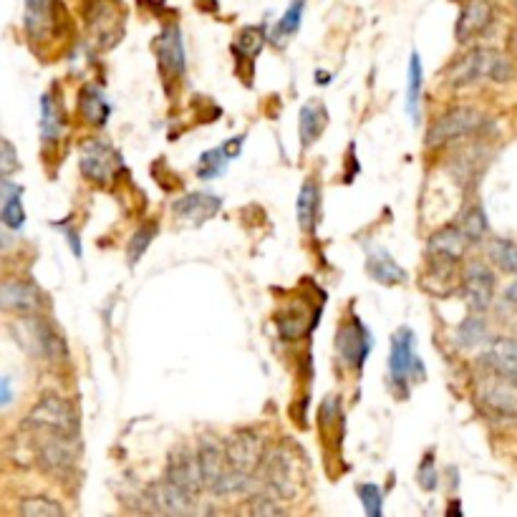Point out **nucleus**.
I'll list each match as a JSON object with an SVG mask.
<instances>
[{"mask_svg":"<svg viewBox=\"0 0 517 517\" xmlns=\"http://www.w3.org/2000/svg\"><path fill=\"white\" fill-rule=\"evenodd\" d=\"M18 341L23 343V349L36 359L59 361L64 359V341L48 321H43L36 313H28L23 321L16 323Z\"/></svg>","mask_w":517,"mask_h":517,"instance_id":"obj_8","label":"nucleus"},{"mask_svg":"<svg viewBox=\"0 0 517 517\" xmlns=\"http://www.w3.org/2000/svg\"><path fill=\"white\" fill-rule=\"evenodd\" d=\"M233 162V159L227 157L225 149L217 147V149H210V152H205L200 157V169H197V175L202 177V180H215L217 175H222L227 169V164Z\"/></svg>","mask_w":517,"mask_h":517,"instance_id":"obj_36","label":"nucleus"},{"mask_svg":"<svg viewBox=\"0 0 517 517\" xmlns=\"http://www.w3.org/2000/svg\"><path fill=\"white\" fill-rule=\"evenodd\" d=\"M487 255H490L492 263L502 270V273L517 275V243L515 240L495 238L487 248Z\"/></svg>","mask_w":517,"mask_h":517,"instance_id":"obj_31","label":"nucleus"},{"mask_svg":"<svg viewBox=\"0 0 517 517\" xmlns=\"http://www.w3.org/2000/svg\"><path fill=\"white\" fill-rule=\"evenodd\" d=\"M311 326L313 321L308 323L306 308L301 306L288 308V311L278 316V331H280V338H285V341H298V338L306 336Z\"/></svg>","mask_w":517,"mask_h":517,"instance_id":"obj_30","label":"nucleus"},{"mask_svg":"<svg viewBox=\"0 0 517 517\" xmlns=\"http://www.w3.org/2000/svg\"><path fill=\"white\" fill-rule=\"evenodd\" d=\"M480 364L485 371L500 376V379L510 381L517 386V341L515 338H495L482 354Z\"/></svg>","mask_w":517,"mask_h":517,"instance_id":"obj_16","label":"nucleus"},{"mask_svg":"<svg viewBox=\"0 0 517 517\" xmlns=\"http://www.w3.org/2000/svg\"><path fill=\"white\" fill-rule=\"evenodd\" d=\"M366 270L371 278L381 285H401L407 283V270L401 268L384 248H374L366 258Z\"/></svg>","mask_w":517,"mask_h":517,"instance_id":"obj_23","label":"nucleus"},{"mask_svg":"<svg viewBox=\"0 0 517 517\" xmlns=\"http://www.w3.org/2000/svg\"><path fill=\"white\" fill-rule=\"evenodd\" d=\"M26 432L33 434V437L28 439V452H31V457L36 459L41 470H46L48 475L56 477L74 470L76 439L64 437V434L56 432H41V429H26Z\"/></svg>","mask_w":517,"mask_h":517,"instance_id":"obj_5","label":"nucleus"},{"mask_svg":"<svg viewBox=\"0 0 517 517\" xmlns=\"http://www.w3.org/2000/svg\"><path fill=\"white\" fill-rule=\"evenodd\" d=\"M371 346H374V341H371L369 328L361 323V318L354 316L349 323H343V326L338 328V336H336L338 359L349 366V369L354 371L364 369L366 359H369L371 354Z\"/></svg>","mask_w":517,"mask_h":517,"instance_id":"obj_12","label":"nucleus"},{"mask_svg":"<svg viewBox=\"0 0 517 517\" xmlns=\"http://www.w3.org/2000/svg\"><path fill=\"white\" fill-rule=\"evenodd\" d=\"M56 227H59L61 233H64L66 243L71 245V250H74V255H76V258H81V255H84V248H81L79 233H76V230H74V227L69 225V222H56Z\"/></svg>","mask_w":517,"mask_h":517,"instance_id":"obj_42","label":"nucleus"},{"mask_svg":"<svg viewBox=\"0 0 517 517\" xmlns=\"http://www.w3.org/2000/svg\"><path fill=\"white\" fill-rule=\"evenodd\" d=\"M391 384L404 396L409 391V381H422L427 369L417 356V341H414L412 328H399L391 336V356H389Z\"/></svg>","mask_w":517,"mask_h":517,"instance_id":"obj_6","label":"nucleus"},{"mask_svg":"<svg viewBox=\"0 0 517 517\" xmlns=\"http://www.w3.org/2000/svg\"><path fill=\"white\" fill-rule=\"evenodd\" d=\"M480 404L487 414L497 419H515L517 417V386L510 381L500 379V376L490 374L487 371V381H482L480 391Z\"/></svg>","mask_w":517,"mask_h":517,"instance_id":"obj_14","label":"nucleus"},{"mask_svg":"<svg viewBox=\"0 0 517 517\" xmlns=\"http://www.w3.org/2000/svg\"><path fill=\"white\" fill-rule=\"evenodd\" d=\"M64 132V119H61L59 104L53 101L51 94L41 96V139L43 142H59Z\"/></svg>","mask_w":517,"mask_h":517,"instance_id":"obj_29","label":"nucleus"},{"mask_svg":"<svg viewBox=\"0 0 517 517\" xmlns=\"http://www.w3.org/2000/svg\"><path fill=\"white\" fill-rule=\"evenodd\" d=\"M16 169H21V159L16 157V147L8 139H3V144H0V175L11 177Z\"/></svg>","mask_w":517,"mask_h":517,"instance_id":"obj_41","label":"nucleus"},{"mask_svg":"<svg viewBox=\"0 0 517 517\" xmlns=\"http://www.w3.org/2000/svg\"><path fill=\"white\" fill-rule=\"evenodd\" d=\"M23 26L33 43H43L51 38L53 28H56V3L53 0H26Z\"/></svg>","mask_w":517,"mask_h":517,"instance_id":"obj_21","label":"nucleus"},{"mask_svg":"<svg viewBox=\"0 0 517 517\" xmlns=\"http://www.w3.org/2000/svg\"><path fill=\"white\" fill-rule=\"evenodd\" d=\"M467 245H470V240L459 230V225H447L442 227V230H437L427 243L429 275H434V278H447V275L457 268L459 260H462Z\"/></svg>","mask_w":517,"mask_h":517,"instance_id":"obj_7","label":"nucleus"},{"mask_svg":"<svg viewBox=\"0 0 517 517\" xmlns=\"http://www.w3.org/2000/svg\"><path fill=\"white\" fill-rule=\"evenodd\" d=\"M495 21V8L492 0H465L462 13L457 18V41H472L475 36L485 33Z\"/></svg>","mask_w":517,"mask_h":517,"instance_id":"obj_18","label":"nucleus"},{"mask_svg":"<svg viewBox=\"0 0 517 517\" xmlns=\"http://www.w3.org/2000/svg\"><path fill=\"white\" fill-rule=\"evenodd\" d=\"M296 215L303 233H316L318 220H321V187H318L316 180H306L301 185L296 202Z\"/></svg>","mask_w":517,"mask_h":517,"instance_id":"obj_22","label":"nucleus"},{"mask_svg":"<svg viewBox=\"0 0 517 517\" xmlns=\"http://www.w3.org/2000/svg\"><path fill=\"white\" fill-rule=\"evenodd\" d=\"M487 336V323L482 316H467L465 321L459 323L457 331H454V338H457L459 349H472L477 343L485 341Z\"/></svg>","mask_w":517,"mask_h":517,"instance_id":"obj_32","label":"nucleus"},{"mask_svg":"<svg viewBox=\"0 0 517 517\" xmlns=\"http://www.w3.org/2000/svg\"><path fill=\"white\" fill-rule=\"evenodd\" d=\"M18 512L23 517H61L64 515V507L56 500H51V497H26L18 505Z\"/></svg>","mask_w":517,"mask_h":517,"instance_id":"obj_34","label":"nucleus"},{"mask_svg":"<svg viewBox=\"0 0 517 517\" xmlns=\"http://www.w3.org/2000/svg\"><path fill=\"white\" fill-rule=\"evenodd\" d=\"M43 303V293L38 291L33 283H26V280H6L0 285V306L3 311L11 313H38Z\"/></svg>","mask_w":517,"mask_h":517,"instance_id":"obj_19","label":"nucleus"},{"mask_svg":"<svg viewBox=\"0 0 517 517\" xmlns=\"http://www.w3.org/2000/svg\"><path fill=\"white\" fill-rule=\"evenodd\" d=\"M23 190L18 185H13L8 177H3V225L8 230H23L26 225V210H23V200H21Z\"/></svg>","mask_w":517,"mask_h":517,"instance_id":"obj_26","label":"nucleus"},{"mask_svg":"<svg viewBox=\"0 0 517 517\" xmlns=\"http://www.w3.org/2000/svg\"><path fill=\"white\" fill-rule=\"evenodd\" d=\"M422 86H424V69L419 61V53H412L409 59V76H407V111L414 124H419V111H422Z\"/></svg>","mask_w":517,"mask_h":517,"instance_id":"obj_27","label":"nucleus"},{"mask_svg":"<svg viewBox=\"0 0 517 517\" xmlns=\"http://www.w3.org/2000/svg\"><path fill=\"white\" fill-rule=\"evenodd\" d=\"M459 230L465 233V238L470 240V243H480V240H485L487 235V217L485 212H482V207L472 205L467 207L465 212H462V217H459Z\"/></svg>","mask_w":517,"mask_h":517,"instance_id":"obj_33","label":"nucleus"},{"mask_svg":"<svg viewBox=\"0 0 517 517\" xmlns=\"http://www.w3.org/2000/svg\"><path fill=\"white\" fill-rule=\"evenodd\" d=\"M11 401H13L11 379H8V376H3V381H0V404H3V407H11Z\"/></svg>","mask_w":517,"mask_h":517,"instance_id":"obj_44","label":"nucleus"},{"mask_svg":"<svg viewBox=\"0 0 517 517\" xmlns=\"http://www.w3.org/2000/svg\"><path fill=\"white\" fill-rule=\"evenodd\" d=\"M243 144H245V134L243 137H235V139H227L225 144H222V149H225V154L230 159H238L240 152H243Z\"/></svg>","mask_w":517,"mask_h":517,"instance_id":"obj_43","label":"nucleus"},{"mask_svg":"<svg viewBox=\"0 0 517 517\" xmlns=\"http://www.w3.org/2000/svg\"><path fill=\"white\" fill-rule=\"evenodd\" d=\"M449 515H462V510H459V505H457V502H452V505H449Z\"/></svg>","mask_w":517,"mask_h":517,"instance_id":"obj_46","label":"nucleus"},{"mask_svg":"<svg viewBox=\"0 0 517 517\" xmlns=\"http://www.w3.org/2000/svg\"><path fill=\"white\" fill-rule=\"evenodd\" d=\"M260 482L263 490L275 495L278 500H296L303 487V462L296 449L275 444L265 449V457L260 462Z\"/></svg>","mask_w":517,"mask_h":517,"instance_id":"obj_1","label":"nucleus"},{"mask_svg":"<svg viewBox=\"0 0 517 517\" xmlns=\"http://www.w3.org/2000/svg\"><path fill=\"white\" fill-rule=\"evenodd\" d=\"M512 64L505 53L492 51V48H477L465 53L462 59L454 61L447 71V81L457 89L462 86L480 84V81H510Z\"/></svg>","mask_w":517,"mask_h":517,"instance_id":"obj_3","label":"nucleus"},{"mask_svg":"<svg viewBox=\"0 0 517 517\" xmlns=\"http://www.w3.org/2000/svg\"><path fill=\"white\" fill-rule=\"evenodd\" d=\"M26 429H41V432H56L64 437L76 439L81 432L79 414H76L74 404L59 394H43L36 401V407L28 412L23 419Z\"/></svg>","mask_w":517,"mask_h":517,"instance_id":"obj_4","label":"nucleus"},{"mask_svg":"<svg viewBox=\"0 0 517 517\" xmlns=\"http://www.w3.org/2000/svg\"><path fill=\"white\" fill-rule=\"evenodd\" d=\"M417 482L422 490L427 492H434L439 485V475H437V465H434V454L427 452L422 459V465H419V472H417Z\"/></svg>","mask_w":517,"mask_h":517,"instance_id":"obj_40","label":"nucleus"},{"mask_svg":"<svg viewBox=\"0 0 517 517\" xmlns=\"http://www.w3.org/2000/svg\"><path fill=\"white\" fill-rule=\"evenodd\" d=\"M157 56L159 66H162L169 76L185 74V38H182V31L177 23H169V26L162 28V33H159L157 38Z\"/></svg>","mask_w":517,"mask_h":517,"instance_id":"obj_17","label":"nucleus"},{"mask_svg":"<svg viewBox=\"0 0 517 517\" xmlns=\"http://www.w3.org/2000/svg\"><path fill=\"white\" fill-rule=\"evenodd\" d=\"M303 11H306V0H293L291 6H288V11L283 13V18L275 23L273 33H270V41H273L275 46H283L288 38L296 36L303 21Z\"/></svg>","mask_w":517,"mask_h":517,"instance_id":"obj_28","label":"nucleus"},{"mask_svg":"<svg viewBox=\"0 0 517 517\" xmlns=\"http://www.w3.org/2000/svg\"><path fill=\"white\" fill-rule=\"evenodd\" d=\"M487 124L485 114L475 109H452L447 111L444 117H439L437 122L429 127L427 134V147L429 149H437L444 147V144L454 142V139H462V137H470V134H477L482 127Z\"/></svg>","mask_w":517,"mask_h":517,"instance_id":"obj_9","label":"nucleus"},{"mask_svg":"<svg viewBox=\"0 0 517 517\" xmlns=\"http://www.w3.org/2000/svg\"><path fill=\"white\" fill-rule=\"evenodd\" d=\"M225 452L227 462L235 472L253 477L260 470V462L265 457L263 437H260L258 429H238V432L227 437Z\"/></svg>","mask_w":517,"mask_h":517,"instance_id":"obj_11","label":"nucleus"},{"mask_svg":"<svg viewBox=\"0 0 517 517\" xmlns=\"http://www.w3.org/2000/svg\"><path fill=\"white\" fill-rule=\"evenodd\" d=\"M265 41H268V33H265V28L248 26V28H243V31H240L238 48H240V53H243L245 59L255 61V59H258V53H263Z\"/></svg>","mask_w":517,"mask_h":517,"instance_id":"obj_35","label":"nucleus"},{"mask_svg":"<svg viewBox=\"0 0 517 517\" xmlns=\"http://www.w3.org/2000/svg\"><path fill=\"white\" fill-rule=\"evenodd\" d=\"M462 296L475 313L490 308L492 298H495V275L485 263L467 265L465 278H462Z\"/></svg>","mask_w":517,"mask_h":517,"instance_id":"obj_15","label":"nucleus"},{"mask_svg":"<svg viewBox=\"0 0 517 517\" xmlns=\"http://www.w3.org/2000/svg\"><path fill=\"white\" fill-rule=\"evenodd\" d=\"M505 301L512 303V306H517V280L505 291Z\"/></svg>","mask_w":517,"mask_h":517,"instance_id":"obj_45","label":"nucleus"},{"mask_svg":"<svg viewBox=\"0 0 517 517\" xmlns=\"http://www.w3.org/2000/svg\"><path fill=\"white\" fill-rule=\"evenodd\" d=\"M154 235H157V225H154V222H147V225L139 227L137 233H134L132 243H129V248H127L129 265H137L139 263V258H142V255L147 253L149 245H152Z\"/></svg>","mask_w":517,"mask_h":517,"instance_id":"obj_37","label":"nucleus"},{"mask_svg":"<svg viewBox=\"0 0 517 517\" xmlns=\"http://www.w3.org/2000/svg\"><path fill=\"white\" fill-rule=\"evenodd\" d=\"M326 106L318 104V101H308L301 109V117H298V129H301V144L303 149H308L311 144L318 142V137L326 129Z\"/></svg>","mask_w":517,"mask_h":517,"instance_id":"obj_25","label":"nucleus"},{"mask_svg":"<svg viewBox=\"0 0 517 517\" xmlns=\"http://www.w3.org/2000/svg\"><path fill=\"white\" fill-rule=\"evenodd\" d=\"M122 154L111 147L109 142H101V139H91L81 147V175L86 177L94 185L106 187L114 177H117L119 167H122Z\"/></svg>","mask_w":517,"mask_h":517,"instance_id":"obj_10","label":"nucleus"},{"mask_svg":"<svg viewBox=\"0 0 517 517\" xmlns=\"http://www.w3.org/2000/svg\"><path fill=\"white\" fill-rule=\"evenodd\" d=\"M195 454L197 462H200L202 482H205L207 490L215 492V495H238V492H245L253 485V477L240 475V472H235L233 467H230L225 444H217L212 437H202Z\"/></svg>","mask_w":517,"mask_h":517,"instance_id":"obj_2","label":"nucleus"},{"mask_svg":"<svg viewBox=\"0 0 517 517\" xmlns=\"http://www.w3.org/2000/svg\"><path fill=\"white\" fill-rule=\"evenodd\" d=\"M248 510L253 515H283V500H278V497L263 490L260 495L250 497Z\"/></svg>","mask_w":517,"mask_h":517,"instance_id":"obj_39","label":"nucleus"},{"mask_svg":"<svg viewBox=\"0 0 517 517\" xmlns=\"http://www.w3.org/2000/svg\"><path fill=\"white\" fill-rule=\"evenodd\" d=\"M359 500L369 517H379L381 512H384V495H381L379 487L371 485V482H366V485L359 487Z\"/></svg>","mask_w":517,"mask_h":517,"instance_id":"obj_38","label":"nucleus"},{"mask_svg":"<svg viewBox=\"0 0 517 517\" xmlns=\"http://www.w3.org/2000/svg\"><path fill=\"white\" fill-rule=\"evenodd\" d=\"M79 109H81V117H84L91 127H104V124L109 122L111 101L106 99V94L101 86L89 84L81 89Z\"/></svg>","mask_w":517,"mask_h":517,"instance_id":"obj_24","label":"nucleus"},{"mask_svg":"<svg viewBox=\"0 0 517 517\" xmlns=\"http://www.w3.org/2000/svg\"><path fill=\"white\" fill-rule=\"evenodd\" d=\"M164 480H167L169 485H175L177 490L185 492V495L195 497L197 500V495H200L202 487H205V482H202L200 462H197V454H192L187 447H177L167 459Z\"/></svg>","mask_w":517,"mask_h":517,"instance_id":"obj_13","label":"nucleus"},{"mask_svg":"<svg viewBox=\"0 0 517 517\" xmlns=\"http://www.w3.org/2000/svg\"><path fill=\"white\" fill-rule=\"evenodd\" d=\"M222 200L212 192H190V195H182L180 200H175L172 212L177 215V220H185L190 225H202V222L212 220V217L220 212Z\"/></svg>","mask_w":517,"mask_h":517,"instance_id":"obj_20","label":"nucleus"}]
</instances>
